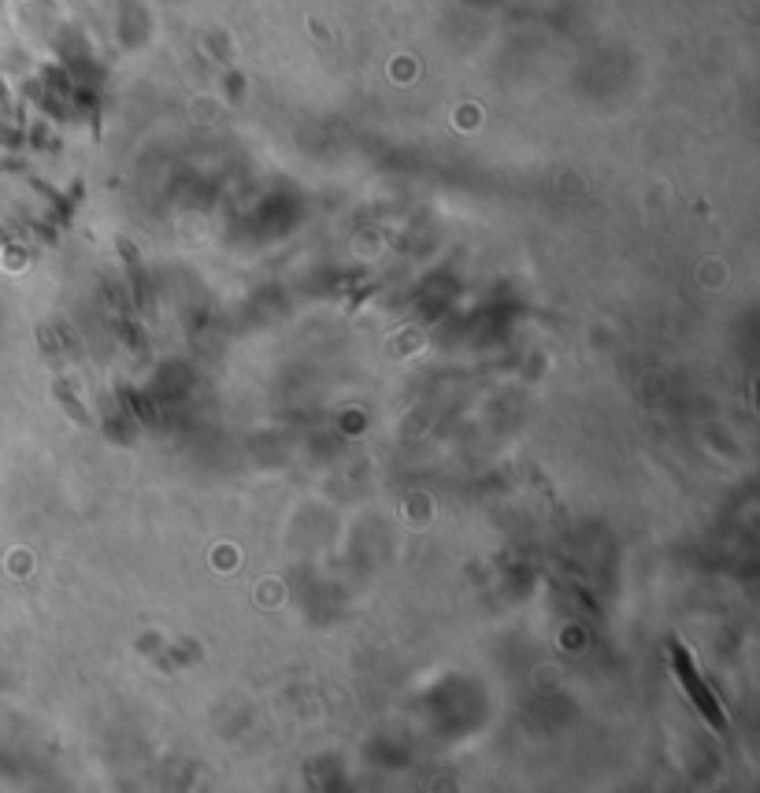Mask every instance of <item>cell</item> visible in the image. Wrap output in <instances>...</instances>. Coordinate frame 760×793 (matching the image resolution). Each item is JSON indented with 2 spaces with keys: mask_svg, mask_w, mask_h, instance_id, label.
<instances>
[{
  "mask_svg": "<svg viewBox=\"0 0 760 793\" xmlns=\"http://www.w3.org/2000/svg\"><path fill=\"white\" fill-rule=\"evenodd\" d=\"M675 667H679V678L686 682V689H690V700L705 712V719L712 723L716 730H723V712H720V705H716V697L708 694V686H705V678H701L697 671H694V664H690V656L679 649L675 645Z\"/></svg>",
  "mask_w": 760,
  "mask_h": 793,
  "instance_id": "cell-1",
  "label": "cell"
}]
</instances>
